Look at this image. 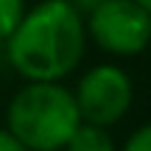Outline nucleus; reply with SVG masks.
I'll return each instance as SVG.
<instances>
[{"instance_id":"1","label":"nucleus","mask_w":151,"mask_h":151,"mask_svg":"<svg viewBox=\"0 0 151 151\" xmlns=\"http://www.w3.org/2000/svg\"><path fill=\"white\" fill-rule=\"evenodd\" d=\"M3 45L9 65L25 81H62L84 59V14L67 0H42L25 9Z\"/></svg>"},{"instance_id":"2","label":"nucleus","mask_w":151,"mask_h":151,"mask_svg":"<svg viewBox=\"0 0 151 151\" xmlns=\"http://www.w3.org/2000/svg\"><path fill=\"white\" fill-rule=\"evenodd\" d=\"M78 123L73 90L59 81H25L6 109V129L28 151H62Z\"/></svg>"},{"instance_id":"3","label":"nucleus","mask_w":151,"mask_h":151,"mask_svg":"<svg viewBox=\"0 0 151 151\" xmlns=\"http://www.w3.org/2000/svg\"><path fill=\"white\" fill-rule=\"evenodd\" d=\"M84 31L101 50L115 56H137L151 34V9L137 0H104L87 11Z\"/></svg>"},{"instance_id":"4","label":"nucleus","mask_w":151,"mask_h":151,"mask_svg":"<svg viewBox=\"0 0 151 151\" xmlns=\"http://www.w3.org/2000/svg\"><path fill=\"white\" fill-rule=\"evenodd\" d=\"M76 106L81 120L95 126H115L126 118L134 101V84L129 73L118 65H95L81 76L78 87L73 90Z\"/></svg>"},{"instance_id":"5","label":"nucleus","mask_w":151,"mask_h":151,"mask_svg":"<svg viewBox=\"0 0 151 151\" xmlns=\"http://www.w3.org/2000/svg\"><path fill=\"white\" fill-rule=\"evenodd\" d=\"M65 151H118L112 134L106 132V126H95L81 120L70 134V140L65 143Z\"/></svg>"},{"instance_id":"6","label":"nucleus","mask_w":151,"mask_h":151,"mask_svg":"<svg viewBox=\"0 0 151 151\" xmlns=\"http://www.w3.org/2000/svg\"><path fill=\"white\" fill-rule=\"evenodd\" d=\"M22 14H25V0H0V42L9 39Z\"/></svg>"},{"instance_id":"7","label":"nucleus","mask_w":151,"mask_h":151,"mask_svg":"<svg viewBox=\"0 0 151 151\" xmlns=\"http://www.w3.org/2000/svg\"><path fill=\"white\" fill-rule=\"evenodd\" d=\"M120 151H151V126H146V123L137 126Z\"/></svg>"},{"instance_id":"8","label":"nucleus","mask_w":151,"mask_h":151,"mask_svg":"<svg viewBox=\"0 0 151 151\" xmlns=\"http://www.w3.org/2000/svg\"><path fill=\"white\" fill-rule=\"evenodd\" d=\"M0 151H28V148L22 146L9 129H0Z\"/></svg>"},{"instance_id":"9","label":"nucleus","mask_w":151,"mask_h":151,"mask_svg":"<svg viewBox=\"0 0 151 151\" xmlns=\"http://www.w3.org/2000/svg\"><path fill=\"white\" fill-rule=\"evenodd\" d=\"M67 3H70V6H76L81 14H87L90 9H95V6H98V3H104V0H67Z\"/></svg>"},{"instance_id":"10","label":"nucleus","mask_w":151,"mask_h":151,"mask_svg":"<svg viewBox=\"0 0 151 151\" xmlns=\"http://www.w3.org/2000/svg\"><path fill=\"white\" fill-rule=\"evenodd\" d=\"M140 6H146V9H151V0H137Z\"/></svg>"}]
</instances>
